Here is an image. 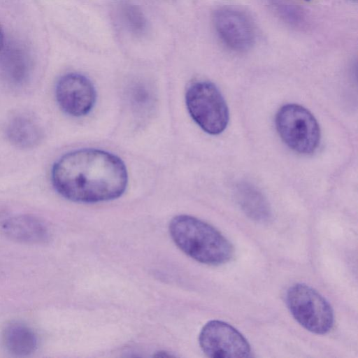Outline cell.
I'll return each instance as SVG.
<instances>
[{
  "mask_svg": "<svg viewBox=\"0 0 358 358\" xmlns=\"http://www.w3.org/2000/svg\"><path fill=\"white\" fill-rule=\"evenodd\" d=\"M56 100L61 109L73 117H81L93 108L96 93L92 83L85 76L70 73L62 76L55 87Z\"/></svg>",
  "mask_w": 358,
  "mask_h": 358,
  "instance_id": "obj_7",
  "label": "cell"
},
{
  "mask_svg": "<svg viewBox=\"0 0 358 358\" xmlns=\"http://www.w3.org/2000/svg\"><path fill=\"white\" fill-rule=\"evenodd\" d=\"M3 341L6 349L17 356L32 353L37 345V339L32 330L17 323L10 324L5 329Z\"/></svg>",
  "mask_w": 358,
  "mask_h": 358,
  "instance_id": "obj_13",
  "label": "cell"
},
{
  "mask_svg": "<svg viewBox=\"0 0 358 358\" xmlns=\"http://www.w3.org/2000/svg\"><path fill=\"white\" fill-rule=\"evenodd\" d=\"M278 132L282 141L293 150L310 154L318 147L320 140L319 124L313 115L298 104H286L275 117Z\"/></svg>",
  "mask_w": 358,
  "mask_h": 358,
  "instance_id": "obj_5",
  "label": "cell"
},
{
  "mask_svg": "<svg viewBox=\"0 0 358 358\" xmlns=\"http://www.w3.org/2000/svg\"><path fill=\"white\" fill-rule=\"evenodd\" d=\"M4 46V36H3V31L1 27V25L0 24V52L3 49Z\"/></svg>",
  "mask_w": 358,
  "mask_h": 358,
  "instance_id": "obj_16",
  "label": "cell"
},
{
  "mask_svg": "<svg viewBox=\"0 0 358 358\" xmlns=\"http://www.w3.org/2000/svg\"><path fill=\"white\" fill-rule=\"evenodd\" d=\"M187 110L194 121L206 133H222L229 122V110L217 87L208 81L191 83L185 94Z\"/></svg>",
  "mask_w": 358,
  "mask_h": 358,
  "instance_id": "obj_3",
  "label": "cell"
},
{
  "mask_svg": "<svg viewBox=\"0 0 358 358\" xmlns=\"http://www.w3.org/2000/svg\"><path fill=\"white\" fill-rule=\"evenodd\" d=\"M1 228L6 236L26 243H41L48 240V232L38 218L27 215H15L3 221Z\"/></svg>",
  "mask_w": 358,
  "mask_h": 358,
  "instance_id": "obj_9",
  "label": "cell"
},
{
  "mask_svg": "<svg viewBox=\"0 0 358 358\" xmlns=\"http://www.w3.org/2000/svg\"><path fill=\"white\" fill-rule=\"evenodd\" d=\"M120 15L126 28L134 35L141 36L147 29V20L142 10L130 2L122 3Z\"/></svg>",
  "mask_w": 358,
  "mask_h": 358,
  "instance_id": "obj_14",
  "label": "cell"
},
{
  "mask_svg": "<svg viewBox=\"0 0 358 358\" xmlns=\"http://www.w3.org/2000/svg\"><path fill=\"white\" fill-rule=\"evenodd\" d=\"M215 29L223 43L235 51H245L252 45L255 29L250 19L241 10L222 7L214 13Z\"/></svg>",
  "mask_w": 358,
  "mask_h": 358,
  "instance_id": "obj_8",
  "label": "cell"
},
{
  "mask_svg": "<svg viewBox=\"0 0 358 358\" xmlns=\"http://www.w3.org/2000/svg\"><path fill=\"white\" fill-rule=\"evenodd\" d=\"M306 1H308V0H306Z\"/></svg>",
  "mask_w": 358,
  "mask_h": 358,
  "instance_id": "obj_17",
  "label": "cell"
},
{
  "mask_svg": "<svg viewBox=\"0 0 358 358\" xmlns=\"http://www.w3.org/2000/svg\"><path fill=\"white\" fill-rule=\"evenodd\" d=\"M51 180L63 197L79 203L115 199L125 191L128 175L117 156L98 149L69 152L53 165Z\"/></svg>",
  "mask_w": 358,
  "mask_h": 358,
  "instance_id": "obj_1",
  "label": "cell"
},
{
  "mask_svg": "<svg viewBox=\"0 0 358 358\" xmlns=\"http://www.w3.org/2000/svg\"><path fill=\"white\" fill-rule=\"evenodd\" d=\"M199 342L204 354L212 358L250 357L251 348L234 327L220 320L208 322L201 329Z\"/></svg>",
  "mask_w": 358,
  "mask_h": 358,
  "instance_id": "obj_6",
  "label": "cell"
},
{
  "mask_svg": "<svg viewBox=\"0 0 358 358\" xmlns=\"http://www.w3.org/2000/svg\"><path fill=\"white\" fill-rule=\"evenodd\" d=\"M1 52L0 66L6 78L15 83L24 81L29 71V59L24 50L12 44Z\"/></svg>",
  "mask_w": 358,
  "mask_h": 358,
  "instance_id": "obj_12",
  "label": "cell"
},
{
  "mask_svg": "<svg viewBox=\"0 0 358 358\" xmlns=\"http://www.w3.org/2000/svg\"><path fill=\"white\" fill-rule=\"evenodd\" d=\"M286 303L294 319L309 331L325 334L332 329L334 317L331 306L309 285L296 283L291 286L286 294Z\"/></svg>",
  "mask_w": 358,
  "mask_h": 358,
  "instance_id": "obj_4",
  "label": "cell"
},
{
  "mask_svg": "<svg viewBox=\"0 0 358 358\" xmlns=\"http://www.w3.org/2000/svg\"><path fill=\"white\" fill-rule=\"evenodd\" d=\"M7 136L12 144L20 148H31L41 141L42 130L38 124L27 115L14 117L8 123Z\"/></svg>",
  "mask_w": 358,
  "mask_h": 358,
  "instance_id": "obj_11",
  "label": "cell"
},
{
  "mask_svg": "<svg viewBox=\"0 0 358 358\" xmlns=\"http://www.w3.org/2000/svg\"><path fill=\"white\" fill-rule=\"evenodd\" d=\"M283 17L292 24L299 25L303 22V15L295 7L289 5H282L280 9Z\"/></svg>",
  "mask_w": 358,
  "mask_h": 358,
  "instance_id": "obj_15",
  "label": "cell"
},
{
  "mask_svg": "<svg viewBox=\"0 0 358 358\" xmlns=\"http://www.w3.org/2000/svg\"><path fill=\"white\" fill-rule=\"evenodd\" d=\"M236 197L242 210L257 222H267L271 217L269 203L263 194L254 185L243 182L236 187Z\"/></svg>",
  "mask_w": 358,
  "mask_h": 358,
  "instance_id": "obj_10",
  "label": "cell"
},
{
  "mask_svg": "<svg viewBox=\"0 0 358 358\" xmlns=\"http://www.w3.org/2000/svg\"><path fill=\"white\" fill-rule=\"evenodd\" d=\"M169 233L176 245L196 261L220 265L234 255L231 243L209 224L190 215H180L169 224Z\"/></svg>",
  "mask_w": 358,
  "mask_h": 358,
  "instance_id": "obj_2",
  "label": "cell"
}]
</instances>
